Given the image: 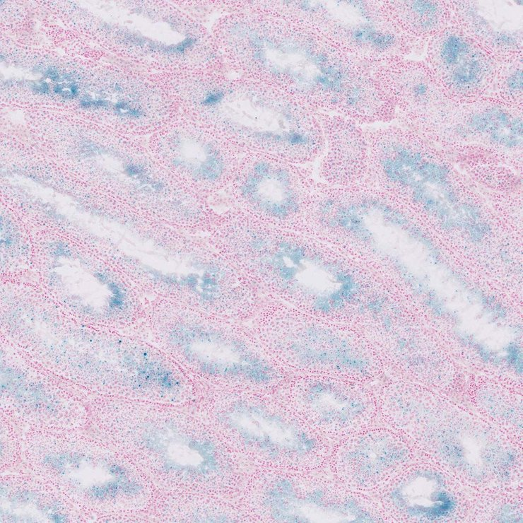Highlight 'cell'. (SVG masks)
Listing matches in <instances>:
<instances>
[{"mask_svg":"<svg viewBox=\"0 0 523 523\" xmlns=\"http://www.w3.org/2000/svg\"><path fill=\"white\" fill-rule=\"evenodd\" d=\"M425 45L424 62L450 100L491 95L499 60L452 20Z\"/></svg>","mask_w":523,"mask_h":523,"instance_id":"6da1fadb","label":"cell"},{"mask_svg":"<svg viewBox=\"0 0 523 523\" xmlns=\"http://www.w3.org/2000/svg\"><path fill=\"white\" fill-rule=\"evenodd\" d=\"M451 20L498 60L522 54V1H450Z\"/></svg>","mask_w":523,"mask_h":523,"instance_id":"7a4b0ae2","label":"cell"},{"mask_svg":"<svg viewBox=\"0 0 523 523\" xmlns=\"http://www.w3.org/2000/svg\"><path fill=\"white\" fill-rule=\"evenodd\" d=\"M266 506L279 522H372L371 515L353 499H327L321 490L300 495L288 480H280L266 493Z\"/></svg>","mask_w":523,"mask_h":523,"instance_id":"3957f363","label":"cell"},{"mask_svg":"<svg viewBox=\"0 0 523 523\" xmlns=\"http://www.w3.org/2000/svg\"><path fill=\"white\" fill-rule=\"evenodd\" d=\"M178 334L185 355L205 372L242 376L257 382L271 378V368L234 341L201 329H185Z\"/></svg>","mask_w":523,"mask_h":523,"instance_id":"277c9868","label":"cell"},{"mask_svg":"<svg viewBox=\"0 0 523 523\" xmlns=\"http://www.w3.org/2000/svg\"><path fill=\"white\" fill-rule=\"evenodd\" d=\"M226 419L247 442L269 455H305L316 446L315 439L305 431L258 406L240 405Z\"/></svg>","mask_w":523,"mask_h":523,"instance_id":"5b68a950","label":"cell"},{"mask_svg":"<svg viewBox=\"0 0 523 523\" xmlns=\"http://www.w3.org/2000/svg\"><path fill=\"white\" fill-rule=\"evenodd\" d=\"M392 503L406 515L428 520L448 516L456 505L442 478L430 471L416 472L391 493Z\"/></svg>","mask_w":523,"mask_h":523,"instance_id":"8992f818","label":"cell"},{"mask_svg":"<svg viewBox=\"0 0 523 523\" xmlns=\"http://www.w3.org/2000/svg\"><path fill=\"white\" fill-rule=\"evenodd\" d=\"M400 64L398 93L402 110L416 116L432 117L450 99L425 62L404 61Z\"/></svg>","mask_w":523,"mask_h":523,"instance_id":"52a82bcc","label":"cell"},{"mask_svg":"<svg viewBox=\"0 0 523 523\" xmlns=\"http://www.w3.org/2000/svg\"><path fill=\"white\" fill-rule=\"evenodd\" d=\"M156 438V449L172 470L203 474L211 471L216 464L213 448L206 441L165 429L159 432Z\"/></svg>","mask_w":523,"mask_h":523,"instance_id":"ba28073f","label":"cell"},{"mask_svg":"<svg viewBox=\"0 0 523 523\" xmlns=\"http://www.w3.org/2000/svg\"><path fill=\"white\" fill-rule=\"evenodd\" d=\"M397 4L401 30L418 46L451 22L450 1H399Z\"/></svg>","mask_w":523,"mask_h":523,"instance_id":"9c48e42d","label":"cell"},{"mask_svg":"<svg viewBox=\"0 0 523 523\" xmlns=\"http://www.w3.org/2000/svg\"><path fill=\"white\" fill-rule=\"evenodd\" d=\"M305 401L316 417L327 424H346L360 416L364 409L359 400L327 383L312 385Z\"/></svg>","mask_w":523,"mask_h":523,"instance_id":"30bf717a","label":"cell"},{"mask_svg":"<svg viewBox=\"0 0 523 523\" xmlns=\"http://www.w3.org/2000/svg\"><path fill=\"white\" fill-rule=\"evenodd\" d=\"M397 449L385 441L367 440L346 454V462L356 474L367 476L382 470L396 461Z\"/></svg>","mask_w":523,"mask_h":523,"instance_id":"8fae6325","label":"cell"},{"mask_svg":"<svg viewBox=\"0 0 523 523\" xmlns=\"http://www.w3.org/2000/svg\"><path fill=\"white\" fill-rule=\"evenodd\" d=\"M490 96L522 107V54L499 60Z\"/></svg>","mask_w":523,"mask_h":523,"instance_id":"7c38bea8","label":"cell"},{"mask_svg":"<svg viewBox=\"0 0 523 523\" xmlns=\"http://www.w3.org/2000/svg\"><path fill=\"white\" fill-rule=\"evenodd\" d=\"M481 442L475 440L471 436L456 437L448 440L445 445L447 454L457 465L465 467L469 471H482L485 461L488 464L491 454L486 448L479 447Z\"/></svg>","mask_w":523,"mask_h":523,"instance_id":"4fadbf2b","label":"cell"},{"mask_svg":"<svg viewBox=\"0 0 523 523\" xmlns=\"http://www.w3.org/2000/svg\"><path fill=\"white\" fill-rule=\"evenodd\" d=\"M416 175L425 184L435 185L441 189L449 186V169L433 160H425L418 167Z\"/></svg>","mask_w":523,"mask_h":523,"instance_id":"5bb4252c","label":"cell"},{"mask_svg":"<svg viewBox=\"0 0 523 523\" xmlns=\"http://www.w3.org/2000/svg\"><path fill=\"white\" fill-rule=\"evenodd\" d=\"M470 240L474 242H481L491 230L490 225L486 223L474 222L466 228Z\"/></svg>","mask_w":523,"mask_h":523,"instance_id":"9a60e30c","label":"cell"},{"mask_svg":"<svg viewBox=\"0 0 523 523\" xmlns=\"http://www.w3.org/2000/svg\"><path fill=\"white\" fill-rule=\"evenodd\" d=\"M458 215L463 219L469 222H476L481 216L479 208L471 204L464 203L457 210Z\"/></svg>","mask_w":523,"mask_h":523,"instance_id":"2e32d148","label":"cell"},{"mask_svg":"<svg viewBox=\"0 0 523 523\" xmlns=\"http://www.w3.org/2000/svg\"><path fill=\"white\" fill-rule=\"evenodd\" d=\"M114 109L119 114L128 115L134 118H139L143 114L141 110L131 107L128 102L123 100L117 102L114 105Z\"/></svg>","mask_w":523,"mask_h":523,"instance_id":"e0dca14e","label":"cell"},{"mask_svg":"<svg viewBox=\"0 0 523 523\" xmlns=\"http://www.w3.org/2000/svg\"><path fill=\"white\" fill-rule=\"evenodd\" d=\"M223 97V94L221 92H211L204 98L203 103L206 105H214L220 102Z\"/></svg>","mask_w":523,"mask_h":523,"instance_id":"ac0fdd59","label":"cell"},{"mask_svg":"<svg viewBox=\"0 0 523 523\" xmlns=\"http://www.w3.org/2000/svg\"><path fill=\"white\" fill-rule=\"evenodd\" d=\"M32 91L39 94H47L49 92L50 87L47 82L40 81L38 83H33L30 86Z\"/></svg>","mask_w":523,"mask_h":523,"instance_id":"d6986e66","label":"cell"},{"mask_svg":"<svg viewBox=\"0 0 523 523\" xmlns=\"http://www.w3.org/2000/svg\"><path fill=\"white\" fill-rule=\"evenodd\" d=\"M43 75L53 81H57L59 79V71L53 66L47 68L43 73Z\"/></svg>","mask_w":523,"mask_h":523,"instance_id":"ffe728a7","label":"cell"},{"mask_svg":"<svg viewBox=\"0 0 523 523\" xmlns=\"http://www.w3.org/2000/svg\"><path fill=\"white\" fill-rule=\"evenodd\" d=\"M110 105V102L102 99H92L91 107L100 108L106 107Z\"/></svg>","mask_w":523,"mask_h":523,"instance_id":"44dd1931","label":"cell"},{"mask_svg":"<svg viewBox=\"0 0 523 523\" xmlns=\"http://www.w3.org/2000/svg\"><path fill=\"white\" fill-rule=\"evenodd\" d=\"M92 98L88 96L81 98L80 100V106L83 109H88L91 107Z\"/></svg>","mask_w":523,"mask_h":523,"instance_id":"7402d4cb","label":"cell"}]
</instances>
